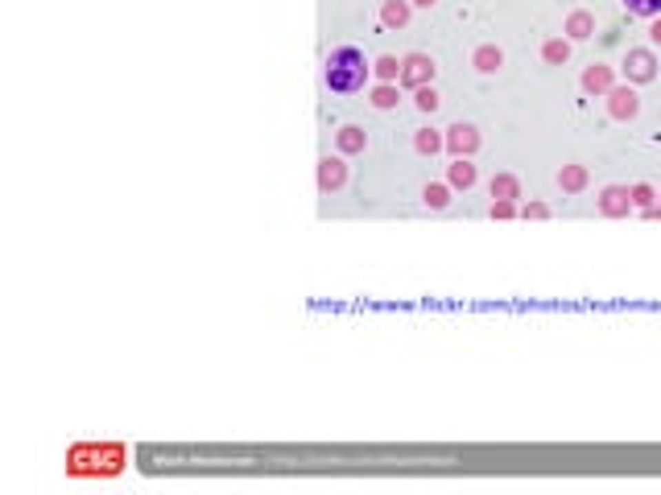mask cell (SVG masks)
<instances>
[{
  "label": "cell",
  "instance_id": "cell-1",
  "mask_svg": "<svg viewBox=\"0 0 661 495\" xmlns=\"http://www.w3.org/2000/svg\"><path fill=\"white\" fill-rule=\"evenodd\" d=\"M368 74H372V62H368L356 45H343V50H335V54L327 58L323 83H327L335 95H356V91H364Z\"/></svg>",
  "mask_w": 661,
  "mask_h": 495
},
{
  "label": "cell",
  "instance_id": "cell-2",
  "mask_svg": "<svg viewBox=\"0 0 661 495\" xmlns=\"http://www.w3.org/2000/svg\"><path fill=\"white\" fill-rule=\"evenodd\" d=\"M430 78H434V62H430L426 54H409V58L401 62V83H405V87L418 91V87H426Z\"/></svg>",
  "mask_w": 661,
  "mask_h": 495
},
{
  "label": "cell",
  "instance_id": "cell-3",
  "mask_svg": "<svg viewBox=\"0 0 661 495\" xmlns=\"http://www.w3.org/2000/svg\"><path fill=\"white\" fill-rule=\"evenodd\" d=\"M608 112H612V120H633V116L641 112L637 91H633V87H612V91H608Z\"/></svg>",
  "mask_w": 661,
  "mask_h": 495
},
{
  "label": "cell",
  "instance_id": "cell-4",
  "mask_svg": "<svg viewBox=\"0 0 661 495\" xmlns=\"http://www.w3.org/2000/svg\"><path fill=\"white\" fill-rule=\"evenodd\" d=\"M653 70H658V62H653L649 50H629V58H624V78L629 83H649Z\"/></svg>",
  "mask_w": 661,
  "mask_h": 495
},
{
  "label": "cell",
  "instance_id": "cell-5",
  "mask_svg": "<svg viewBox=\"0 0 661 495\" xmlns=\"http://www.w3.org/2000/svg\"><path fill=\"white\" fill-rule=\"evenodd\" d=\"M447 149H451L455 157H471V153L480 149V132H476L471 124H455V128L447 132Z\"/></svg>",
  "mask_w": 661,
  "mask_h": 495
},
{
  "label": "cell",
  "instance_id": "cell-6",
  "mask_svg": "<svg viewBox=\"0 0 661 495\" xmlns=\"http://www.w3.org/2000/svg\"><path fill=\"white\" fill-rule=\"evenodd\" d=\"M347 182V165H343V157H323L318 161V190L323 194H331V190H339Z\"/></svg>",
  "mask_w": 661,
  "mask_h": 495
},
{
  "label": "cell",
  "instance_id": "cell-7",
  "mask_svg": "<svg viewBox=\"0 0 661 495\" xmlns=\"http://www.w3.org/2000/svg\"><path fill=\"white\" fill-rule=\"evenodd\" d=\"M600 211H604V215H612V219H620V215H629V211H633V194H629L624 186H608V190L600 194Z\"/></svg>",
  "mask_w": 661,
  "mask_h": 495
},
{
  "label": "cell",
  "instance_id": "cell-8",
  "mask_svg": "<svg viewBox=\"0 0 661 495\" xmlns=\"http://www.w3.org/2000/svg\"><path fill=\"white\" fill-rule=\"evenodd\" d=\"M335 140H339V153H364V145H368L364 128H356V124H343L335 132Z\"/></svg>",
  "mask_w": 661,
  "mask_h": 495
},
{
  "label": "cell",
  "instance_id": "cell-9",
  "mask_svg": "<svg viewBox=\"0 0 661 495\" xmlns=\"http://www.w3.org/2000/svg\"><path fill=\"white\" fill-rule=\"evenodd\" d=\"M471 66H476V70H484V74H492V70H500V66H505V54H500L496 45H480V50L471 54Z\"/></svg>",
  "mask_w": 661,
  "mask_h": 495
},
{
  "label": "cell",
  "instance_id": "cell-10",
  "mask_svg": "<svg viewBox=\"0 0 661 495\" xmlns=\"http://www.w3.org/2000/svg\"><path fill=\"white\" fill-rule=\"evenodd\" d=\"M583 91H612V66H587L583 70Z\"/></svg>",
  "mask_w": 661,
  "mask_h": 495
},
{
  "label": "cell",
  "instance_id": "cell-11",
  "mask_svg": "<svg viewBox=\"0 0 661 495\" xmlns=\"http://www.w3.org/2000/svg\"><path fill=\"white\" fill-rule=\"evenodd\" d=\"M488 190H492V198H496V202H513V198H521V186H517V178H513V173H496Z\"/></svg>",
  "mask_w": 661,
  "mask_h": 495
},
{
  "label": "cell",
  "instance_id": "cell-12",
  "mask_svg": "<svg viewBox=\"0 0 661 495\" xmlns=\"http://www.w3.org/2000/svg\"><path fill=\"white\" fill-rule=\"evenodd\" d=\"M451 186H455V190H471V186H476V165H471L467 157H455V165H451Z\"/></svg>",
  "mask_w": 661,
  "mask_h": 495
},
{
  "label": "cell",
  "instance_id": "cell-13",
  "mask_svg": "<svg viewBox=\"0 0 661 495\" xmlns=\"http://www.w3.org/2000/svg\"><path fill=\"white\" fill-rule=\"evenodd\" d=\"M591 29H596V17H591V12H571V21H567V33H571L575 41L591 37Z\"/></svg>",
  "mask_w": 661,
  "mask_h": 495
},
{
  "label": "cell",
  "instance_id": "cell-14",
  "mask_svg": "<svg viewBox=\"0 0 661 495\" xmlns=\"http://www.w3.org/2000/svg\"><path fill=\"white\" fill-rule=\"evenodd\" d=\"M443 145H447V140H443L434 128H418V136H414V149H418V153H426V157H434Z\"/></svg>",
  "mask_w": 661,
  "mask_h": 495
},
{
  "label": "cell",
  "instance_id": "cell-15",
  "mask_svg": "<svg viewBox=\"0 0 661 495\" xmlns=\"http://www.w3.org/2000/svg\"><path fill=\"white\" fill-rule=\"evenodd\" d=\"M558 186H562V190H571V194H575V190H583V186H587V169H583V165H562Z\"/></svg>",
  "mask_w": 661,
  "mask_h": 495
},
{
  "label": "cell",
  "instance_id": "cell-16",
  "mask_svg": "<svg viewBox=\"0 0 661 495\" xmlns=\"http://www.w3.org/2000/svg\"><path fill=\"white\" fill-rule=\"evenodd\" d=\"M380 21H385V25H405V21H409V4H405V0H385Z\"/></svg>",
  "mask_w": 661,
  "mask_h": 495
},
{
  "label": "cell",
  "instance_id": "cell-17",
  "mask_svg": "<svg viewBox=\"0 0 661 495\" xmlns=\"http://www.w3.org/2000/svg\"><path fill=\"white\" fill-rule=\"evenodd\" d=\"M372 70H376V78H380V83H397V78H401V62H397L393 54L376 58V62H372Z\"/></svg>",
  "mask_w": 661,
  "mask_h": 495
},
{
  "label": "cell",
  "instance_id": "cell-18",
  "mask_svg": "<svg viewBox=\"0 0 661 495\" xmlns=\"http://www.w3.org/2000/svg\"><path fill=\"white\" fill-rule=\"evenodd\" d=\"M397 103H401V95H397V87H393V83H380V87L372 91V107L389 112V107H397Z\"/></svg>",
  "mask_w": 661,
  "mask_h": 495
},
{
  "label": "cell",
  "instance_id": "cell-19",
  "mask_svg": "<svg viewBox=\"0 0 661 495\" xmlns=\"http://www.w3.org/2000/svg\"><path fill=\"white\" fill-rule=\"evenodd\" d=\"M542 58L554 62V66H562V62L571 58V45H567V41H546V45H542Z\"/></svg>",
  "mask_w": 661,
  "mask_h": 495
},
{
  "label": "cell",
  "instance_id": "cell-20",
  "mask_svg": "<svg viewBox=\"0 0 661 495\" xmlns=\"http://www.w3.org/2000/svg\"><path fill=\"white\" fill-rule=\"evenodd\" d=\"M422 198H426V207L443 211V207L451 202V190H447V186H426V190H422Z\"/></svg>",
  "mask_w": 661,
  "mask_h": 495
},
{
  "label": "cell",
  "instance_id": "cell-21",
  "mask_svg": "<svg viewBox=\"0 0 661 495\" xmlns=\"http://www.w3.org/2000/svg\"><path fill=\"white\" fill-rule=\"evenodd\" d=\"M624 8H629V12H637V17H658L661 0H624Z\"/></svg>",
  "mask_w": 661,
  "mask_h": 495
},
{
  "label": "cell",
  "instance_id": "cell-22",
  "mask_svg": "<svg viewBox=\"0 0 661 495\" xmlns=\"http://www.w3.org/2000/svg\"><path fill=\"white\" fill-rule=\"evenodd\" d=\"M414 103H418L422 112H434V107H438V91H434V87H418V95H414Z\"/></svg>",
  "mask_w": 661,
  "mask_h": 495
},
{
  "label": "cell",
  "instance_id": "cell-23",
  "mask_svg": "<svg viewBox=\"0 0 661 495\" xmlns=\"http://www.w3.org/2000/svg\"><path fill=\"white\" fill-rule=\"evenodd\" d=\"M629 194H633V207H641V211H645V207H653V186H645V182H641V186H633Z\"/></svg>",
  "mask_w": 661,
  "mask_h": 495
},
{
  "label": "cell",
  "instance_id": "cell-24",
  "mask_svg": "<svg viewBox=\"0 0 661 495\" xmlns=\"http://www.w3.org/2000/svg\"><path fill=\"white\" fill-rule=\"evenodd\" d=\"M492 215H496V219H513L517 207H513V202H492Z\"/></svg>",
  "mask_w": 661,
  "mask_h": 495
},
{
  "label": "cell",
  "instance_id": "cell-25",
  "mask_svg": "<svg viewBox=\"0 0 661 495\" xmlns=\"http://www.w3.org/2000/svg\"><path fill=\"white\" fill-rule=\"evenodd\" d=\"M546 215H550V211H546L542 202H529V207H525V219H546Z\"/></svg>",
  "mask_w": 661,
  "mask_h": 495
},
{
  "label": "cell",
  "instance_id": "cell-26",
  "mask_svg": "<svg viewBox=\"0 0 661 495\" xmlns=\"http://www.w3.org/2000/svg\"><path fill=\"white\" fill-rule=\"evenodd\" d=\"M649 37H653V41H658V45H661V21H653V29H649Z\"/></svg>",
  "mask_w": 661,
  "mask_h": 495
},
{
  "label": "cell",
  "instance_id": "cell-27",
  "mask_svg": "<svg viewBox=\"0 0 661 495\" xmlns=\"http://www.w3.org/2000/svg\"><path fill=\"white\" fill-rule=\"evenodd\" d=\"M414 4H422V8H430V4H434V0H414Z\"/></svg>",
  "mask_w": 661,
  "mask_h": 495
}]
</instances>
